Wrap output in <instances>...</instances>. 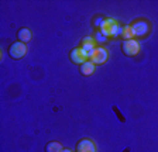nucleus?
I'll use <instances>...</instances> for the list:
<instances>
[{
  "mask_svg": "<svg viewBox=\"0 0 158 152\" xmlns=\"http://www.w3.org/2000/svg\"><path fill=\"white\" fill-rule=\"evenodd\" d=\"M93 72H95V65L90 61H86L85 63L81 65V73L83 76H90V75H93Z\"/></svg>",
  "mask_w": 158,
  "mask_h": 152,
  "instance_id": "nucleus-10",
  "label": "nucleus"
},
{
  "mask_svg": "<svg viewBox=\"0 0 158 152\" xmlns=\"http://www.w3.org/2000/svg\"><path fill=\"white\" fill-rule=\"evenodd\" d=\"M81 48H82L85 52H88V55H89V52H92V51L96 48L95 40H93L92 37H85L82 40V44H81ZM88 61H89V58H88Z\"/></svg>",
  "mask_w": 158,
  "mask_h": 152,
  "instance_id": "nucleus-8",
  "label": "nucleus"
},
{
  "mask_svg": "<svg viewBox=\"0 0 158 152\" xmlns=\"http://www.w3.org/2000/svg\"><path fill=\"white\" fill-rule=\"evenodd\" d=\"M122 37L124 38L126 41L133 40V38H134V34H133V28H131V26H126V27H123Z\"/></svg>",
  "mask_w": 158,
  "mask_h": 152,
  "instance_id": "nucleus-12",
  "label": "nucleus"
},
{
  "mask_svg": "<svg viewBox=\"0 0 158 152\" xmlns=\"http://www.w3.org/2000/svg\"><path fill=\"white\" fill-rule=\"evenodd\" d=\"M17 38L20 40V42L27 44L28 41H31V31H30L28 28H26V27H23V28H20L19 33H17Z\"/></svg>",
  "mask_w": 158,
  "mask_h": 152,
  "instance_id": "nucleus-9",
  "label": "nucleus"
},
{
  "mask_svg": "<svg viewBox=\"0 0 158 152\" xmlns=\"http://www.w3.org/2000/svg\"><path fill=\"white\" fill-rule=\"evenodd\" d=\"M114 23H116V20H113V18H105V20L100 21V30L99 31L109 38L110 37V31H112V27Z\"/></svg>",
  "mask_w": 158,
  "mask_h": 152,
  "instance_id": "nucleus-7",
  "label": "nucleus"
},
{
  "mask_svg": "<svg viewBox=\"0 0 158 152\" xmlns=\"http://www.w3.org/2000/svg\"><path fill=\"white\" fill-rule=\"evenodd\" d=\"M93 40L98 41V42H106V41H107V37H105L100 31H98V33L95 34V37H93Z\"/></svg>",
  "mask_w": 158,
  "mask_h": 152,
  "instance_id": "nucleus-13",
  "label": "nucleus"
},
{
  "mask_svg": "<svg viewBox=\"0 0 158 152\" xmlns=\"http://www.w3.org/2000/svg\"><path fill=\"white\" fill-rule=\"evenodd\" d=\"M62 151H64V146L58 141H51L45 145V152H62Z\"/></svg>",
  "mask_w": 158,
  "mask_h": 152,
  "instance_id": "nucleus-11",
  "label": "nucleus"
},
{
  "mask_svg": "<svg viewBox=\"0 0 158 152\" xmlns=\"http://www.w3.org/2000/svg\"><path fill=\"white\" fill-rule=\"evenodd\" d=\"M88 58L95 66L96 65H103V63L107 62V59H109V52H107L106 48L98 46V48H95L92 52H89Z\"/></svg>",
  "mask_w": 158,
  "mask_h": 152,
  "instance_id": "nucleus-1",
  "label": "nucleus"
},
{
  "mask_svg": "<svg viewBox=\"0 0 158 152\" xmlns=\"http://www.w3.org/2000/svg\"><path fill=\"white\" fill-rule=\"evenodd\" d=\"M76 152H96V145L93 144V141H90L88 138H83L78 142Z\"/></svg>",
  "mask_w": 158,
  "mask_h": 152,
  "instance_id": "nucleus-6",
  "label": "nucleus"
},
{
  "mask_svg": "<svg viewBox=\"0 0 158 152\" xmlns=\"http://www.w3.org/2000/svg\"><path fill=\"white\" fill-rule=\"evenodd\" d=\"M122 51L126 56H135L140 54V44H138V41H135V40L123 41Z\"/></svg>",
  "mask_w": 158,
  "mask_h": 152,
  "instance_id": "nucleus-4",
  "label": "nucleus"
},
{
  "mask_svg": "<svg viewBox=\"0 0 158 152\" xmlns=\"http://www.w3.org/2000/svg\"><path fill=\"white\" fill-rule=\"evenodd\" d=\"M71 59L76 65H82V63H85L88 61V52H85L82 48H75L71 52Z\"/></svg>",
  "mask_w": 158,
  "mask_h": 152,
  "instance_id": "nucleus-5",
  "label": "nucleus"
},
{
  "mask_svg": "<svg viewBox=\"0 0 158 152\" xmlns=\"http://www.w3.org/2000/svg\"><path fill=\"white\" fill-rule=\"evenodd\" d=\"M131 28H133L134 37L143 38V37H145L150 33V23L145 20H135L134 23L131 24Z\"/></svg>",
  "mask_w": 158,
  "mask_h": 152,
  "instance_id": "nucleus-2",
  "label": "nucleus"
},
{
  "mask_svg": "<svg viewBox=\"0 0 158 152\" xmlns=\"http://www.w3.org/2000/svg\"><path fill=\"white\" fill-rule=\"evenodd\" d=\"M27 54V45L24 42H13L11 45L9 46V55L13 58V59H20L23 58L24 55Z\"/></svg>",
  "mask_w": 158,
  "mask_h": 152,
  "instance_id": "nucleus-3",
  "label": "nucleus"
},
{
  "mask_svg": "<svg viewBox=\"0 0 158 152\" xmlns=\"http://www.w3.org/2000/svg\"><path fill=\"white\" fill-rule=\"evenodd\" d=\"M62 152H72V151H71V149H68V148H64Z\"/></svg>",
  "mask_w": 158,
  "mask_h": 152,
  "instance_id": "nucleus-14",
  "label": "nucleus"
}]
</instances>
